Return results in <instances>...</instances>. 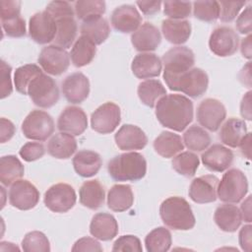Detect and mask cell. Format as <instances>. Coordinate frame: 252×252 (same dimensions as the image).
Segmentation results:
<instances>
[{"label":"cell","instance_id":"obj_1","mask_svg":"<svg viewBox=\"0 0 252 252\" xmlns=\"http://www.w3.org/2000/svg\"><path fill=\"white\" fill-rule=\"evenodd\" d=\"M193 102L185 95L170 94L160 97L156 104L158 122L173 131H183L193 120Z\"/></svg>","mask_w":252,"mask_h":252},{"label":"cell","instance_id":"obj_2","mask_svg":"<svg viewBox=\"0 0 252 252\" xmlns=\"http://www.w3.org/2000/svg\"><path fill=\"white\" fill-rule=\"evenodd\" d=\"M107 170L115 181H138L147 173V161L140 153L130 152L114 157L108 161Z\"/></svg>","mask_w":252,"mask_h":252},{"label":"cell","instance_id":"obj_3","mask_svg":"<svg viewBox=\"0 0 252 252\" xmlns=\"http://www.w3.org/2000/svg\"><path fill=\"white\" fill-rule=\"evenodd\" d=\"M159 215L163 223L174 230H189L196 223L191 206L179 196L165 199L160 204Z\"/></svg>","mask_w":252,"mask_h":252},{"label":"cell","instance_id":"obj_4","mask_svg":"<svg viewBox=\"0 0 252 252\" xmlns=\"http://www.w3.org/2000/svg\"><path fill=\"white\" fill-rule=\"evenodd\" d=\"M163 79L169 90L182 92L193 98L202 96L209 86V77L200 68H192L177 76L163 75Z\"/></svg>","mask_w":252,"mask_h":252},{"label":"cell","instance_id":"obj_5","mask_svg":"<svg viewBox=\"0 0 252 252\" xmlns=\"http://www.w3.org/2000/svg\"><path fill=\"white\" fill-rule=\"evenodd\" d=\"M248 192L245 174L237 168L228 169L219 181L217 196L224 203H239Z\"/></svg>","mask_w":252,"mask_h":252},{"label":"cell","instance_id":"obj_6","mask_svg":"<svg viewBox=\"0 0 252 252\" xmlns=\"http://www.w3.org/2000/svg\"><path fill=\"white\" fill-rule=\"evenodd\" d=\"M32 102L41 108H49L59 100V89L56 82L45 74L35 77L28 88Z\"/></svg>","mask_w":252,"mask_h":252},{"label":"cell","instance_id":"obj_7","mask_svg":"<svg viewBox=\"0 0 252 252\" xmlns=\"http://www.w3.org/2000/svg\"><path fill=\"white\" fill-rule=\"evenodd\" d=\"M22 132L30 140L45 141L54 132L53 118L46 111L32 110L23 121Z\"/></svg>","mask_w":252,"mask_h":252},{"label":"cell","instance_id":"obj_8","mask_svg":"<svg viewBox=\"0 0 252 252\" xmlns=\"http://www.w3.org/2000/svg\"><path fill=\"white\" fill-rule=\"evenodd\" d=\"M163 75L177 76L192 69L195 64L194 52L186 46H175L167 50L162 58Z\"/></svg>","mask_w":252,"mask_h":252},{"label":"cell","instance_id":"obj_9","mask_svg":"<svg viewBox=\"0 0 252 252\" xmlns=\"http://www.w3.org/2000/svg\"><path fill=\"white\" fill-rule=\"evenodd\" d=\"M76 192L67 183H57L44 193L43 202L46 208L54 213H66L76 204Z\"/></svg>","mask_w":252,"mask_h":252},{"label":"cell","instance_id":"obj_10","mask_svg":"<svg viewBox=\"0 0 252 252\" xmlns=\"http://www.w3.org/2000/svg\"><path fill=\"white\" fill-rule=\"evenodd\" d=\"M120 121V107L111 101L98 106L91 116V126L93 130L100 134H109L113 132Z\"/></svg>","mask_w":252,"mask_h":252},{"label":"cell","instance_id":"obj_11","mask_svg":"<svg viewBox=\"0 0 252 252\" xmlns=\"http://www.w3.org/2000/svg\"><path fill=\"white\" fill-rule=\"evenodd\" d=\"M37 60L42 70L53 76L63 74L70 65L69 53L66 49L55 44L43 47Z\"/></svg>","mask_w":252,"mask_h":252},{"label":"cell","instance_id":"obj_12","mask_svg":"<svg viewBox=\"0 0 252 252\" xmlns=\"http://www.w3.org/2000/svg\"><path fill=\"white\" fill-rule=\"evenodd\" d=\"M226 110L222 102L216 98H206L197 108V120L204 128L216 132L224 121Z\"/></svg>","mask_w":252,"mask_h":252},{"label":"cell","instance_id":"obj_13","mask_svg":"<svg viewBox=\"0 0 252 252\" xmlns=\"http://www.w3.org/2000/svg\"><path fill=\"white\" fill-rule=\"evenodd\" d=\"M39 200V192L36 187L26 179H19L11 185L9 190L10 204L21 211L34 208Z\"/></svg>","mask_w":252,"mask_h":252},{"label":"cell","instance_id":"obj_14","mask_svg":"<svg viewBox=\"0 0 252 252\" xmlns=\"http://www.w3.org/2000/svg\"><path fill=\"white\" fill-rule=\"evenodd\" d=\"M56 31V22L46 11L35 13L30 19L29 34L36 43L46 44L53 41Z\"/></svg>","mask_w":252,"mask_h":252},{"label":"cell","instance_id":"obj_15","mask_svg":"<svg viewBox=\"0 0 252 252\" xmlns=\"http://www.w3.org/2000/svg\"><path fill=\"white\" fill-rule=\"evenodd\" d=\"M239 43L238 34L229 27H219L215 29L209 39L211 51L220 57H226L237 51Z\"/></svg>","mask_w":252,"mask_h":252},{"label":"cell","instance_id":"obj_16","mask_svg":"<svg viewBox=\"0 0 252 252\" xmlns=\"http://www.w3.org/2000/svg\"><path fill=\"white\" fill-rule=\"evenodd\" d=\"M88 127V117L83 108L70 105L64 108L57 120V128L60 132L72 136H80Z\"/></svg>","mask_w":252,"mask_h":252},{"label":"cell","instance_id":"obj_17","mask_svg":"<svg viewBox=\"0 0 252 252\" xmlns=\"http://www.w3.org/2000/svg\"><path fill=\"white\" fill-rule=\"evenodd\" d=\"M219 178L212 174L202 175L193 179L189 187L190 199L198 204L212 203L217 200Z\"/></svg>","mask_w":252,"mask_h":252},{"label":"cell","instance_id":"obj_18","mask_svg":"<svg viewBox=\"0 0 252 252\" xmlns=\"http://www.w3.org/2000/svg\"><path fill=\"white\" fill-rule=\"evenodd\" d=\"M110 22L114 30L123 33L136 32L142 24V16L133 5H121L111 14Z\"/></svg>","mask_w":252,"mask_h":252},{"label":"cell","instance_id":"obj_19","mask_svg":"<svg viewBox=\"0 0 252 252\" xmlns=\"http://www.w3.org/2000/svg\"><path fill=\"white\" fill-rule=\"evenodd\" d=\"M61 88L65 98L71 103L83 102L90 94L89 79L81 72L67 76L62 82Z\"/></svg>","mask_w":252,"mask_h":252},{"label":"cell","instance_id":"obj_20","mask_svg":"<svg viewBox=\"0 0 252 252\" xmlns=\"http://www.w3.org/2000/svg\"><path fill=\"white\" fill-rule=\"evenodd\" d=\"M116 146L122 151L142 150L148 144V137L138 126L124 124L114 136Z\"/></svg>","mask_w":252,"mask_h":252},{"label":"cell","instance_id":"obj_21","mask_svg":"<svg viewBox=\"0 0 252 252\" xmlns=\"http://www.w3.org/2000/svg\"><path fill=\"white\" fill-rule=\"evenodd\" d=\"M201 159L209 170L222 172L232 164L233 153L220 144H215L202 154Z\"/></svg>","mask_w":252,"mask_h":252},{"label":"cell","instance_id":"obj_22","mask_svg":"<svg viewBox=\"0 0 252 252\" xmlns=\"http://www.w3.org/2000/svg\"><path fill=\"white\" fill-rule=\"evenodd\" d=\"M131 42L138 51H154L160 44L161 35L156 26L147 22L132 33Z\"/></svg>","mask_w":252,"mask_h":252},{"label":"cell","instance_id":"obj_23","mask_svg":"<svg viewBox=\"0 0 252 252\" xmlns=\"http://www.w3.org/2000/svg\"><path fill=\"white\" fill-rule=\"evenodd\" d=\"M162 68L161 60L154 53H140L136 55L131 64V70L138 79H151L158 77Z\"/></svg>","mask_w":252,"mask_h":252},{"label":"cell","instance_id":"obj_24","mask_svg":"<svg viewBox=\"0 0 252 252\" xmlns=\"http://www.w3.org/2000/svg\"><path fill=\"white\" fill-rule=\"evenodd\" d=\"M90 232L94 238L99 240H111L118 233L117 220L108 213H97L92 219Z\"/></svg>","mask_w":252,"mask_h":252},{"label":"cell","instance_id":"obj_25","mask_svg":"<svg viewBox=\"0 0 252 252\" xmlns=\"http://www.w3.org/2000/svg\"><path fill=\"white\" fill-rule=\"evenodd\" d=\"M75 171L82 177H92L95 175L102 164L99 154L90 150L79 151L73 158Z\"/></svg>","mask_w":252,"mask_h":252},{"label":"cell","instance_id":"obj_26","mask_svg":"<svg viewBox=\"0 0 252 252\" xmlns=\"http://www.w3.org/2000/svg\"><path fill=\"white\" fill-rule=\"evenodd\" d=\"M217 225L225 232H234L240 226L242 218L240 210L231 203L220 205L214 214Z\"/></svg>","mask_w":252,"mask_h":252},{"label":"cell","instance_id":"obj_27","mask_svg":"<svg viewBox=\"0 0 252 252\" xmlns=\"http://www.w3.org/2000/svg\"><path fill=\"white\" fill-rule=\"evenodd\" d=\"M77 150V142L74 136L61 132L53 135L47 144L50 156L59 159L71 158Z\"/></svg>","mask_w":252,"mask_h":252},{"label":"cell","instance_id":"obj_28","mask_svg":"<svg viewBox=\"0 0 252 252\" xmlns=\"http://www.w3.org/2000/svg\"><path fill=\"white\" fill-rule=\"evenodd\" d=\"M80 203L91 210L100 208L104 203L105 192L98 180L85 181L79 191Z\"/></svg>","mask_w":252,"mask_h":252},{"label":"cell","instance_id":"obj_29","mask_svg":"<svg viewBox=\"0 0 252 252\" xmlns=\"http://www.w3.org/2000/svg\"><path fill=\"white\" fill-rule=\"evenodd\" d=\"M161 32L170 43L183 44L191 35V25L187 20L166 19L162 21Z\"/></svg>","mask_w":252,"mask_h":252},{"label":"cell","instance_id":"obj_30","mask_svg":"<svg viewBox=\"0 0 252 252\" xmlns=\"http://www.w3.org/2000/svg\"><path fill=\"white\" fill-rule=\"evenodd\" d=\"M134 202L132 188L128 184H115L107 194V206L113 212H124L129 210Z\"/></svg>","mask_w":252,"mask_h":252},{"label":"cell","instance_id":"obj_31","mask_svg":"<svg viewBox=\"0 0 252 252\" xmlns=\"http://www.w3.org/2000/svg\"><path fill=\"white\" fill-rule=\"evenodd\" d=\"M54 20L56 22L57 28L56 35L53 40L54 44L64 49L69 48L76 39L78 32V26L74 16L68 15Z\"/></svg>","mask_w":252,"mask_h":252},{"label":"cell","instance_id":"obj_32","mask_svg":"<svg viewBox=\"0 0 252 252\" xmlns=\"http://www.w3.org/2000/svg\"><path fill=\"white\" fill-rule=\"evenodd\" d=\"M247 133L245 122L241 119L231 117L227 119L221 126L220 139L224 145L231 148H236L239 146Z\"/></svg>","mask_w":252,"mask_h":252},{"label":"cell","instance_id":"obj_33","mask_svg":"<svg viewBox=\"0 0 252 252\" xmlns=\"http://www.w3.org/2000/svg\"><path fill=\"white\" fill-rule=\"evenodd\" d=\"M153 146L155 151L165 158L176 156L184 149V144L181 137L169 131L161 132L155 139Z\"/></svg>","mask_w":252,"mask_h":252},{"label":"cell","instance_id":"obj_34","mask_svg":"<svg viewBox=\"0 0 252 252\" xmlns=\"http://www.w3.org/2000/svg\"><path fill=\"white\" fill-rule=\"evenodd\" d=\"M95 53V44L87 36L81 35L74 42L70 52V57L74 66L84 67L93 61Z\"/></svg>","mask_w":252,"mask_h":252},{"label":"cell","instance_id":"obj_35","mask_svg":"<svg viewBox=\"0 0 252 252\" xmlns=\"http://www.w3.org/2000/svg\"><path fill=\"white\" fill-rule=\"evenodd\" d=\"M82 35L90 38L95 45L104 42L110 33V27L108 22L102 18H93L84 21L80 28Z\"/></svg>","mask_w":252,"mask_h":252},{"label":"cell","instance_id":"obj_36","mask_svg":"<svg viewBox=\"0 0 252 252\" xmlns=\"http://www.w3.org/2000/svg\"><path fill=\"white\" fill-rule=\"evenodd\" d=\"M25 167L21 160L13 155L0 158V181L4 186H10L23 177Z\"/></svg>","mask_w":252,"mask_h":252},{"label":"cell","instance_id":"obj_37","mask_svg":"<svg viewBox=\"0 0 252 252\" xmlns=\"http://www.w3.org/2000/svg\"><path fill=\"white\" fill-rule=\"evenodd\" d=\"M140 100L149 107H155L158 100L166 94V90L158 80H146L138 86Z\"/></svg>","mask_w":252,"mask_h":252},{"label":"cell","instance_id":"obj_38","mask_svg":"<svg viewBox=\"0 0 252 252\" xmlns=\"http://www.w3.org/2000/svg\"><path fill=\"white\" fill-rule=\"evenodd\" d=\"M172 243L170 231L158 226L150 231L145 238V245L148 252H165L170 249Z\"/></svg>","mask_w":252,"mask_h":252},{"label":"cell","instance_id":"obj_39","mask_svg":"<svg viewBox=\"0 0 252 252\" xmlns=\"http://www.w3.org/2000/svg\"><path fill=\"white\" fill-rule=\"evenodd\" d=\"M211 136L200 126L192 125L183 134V143L194 152H202L211 144Z\"/></svg>","mask_w":252,"mask_h":252},{"label":"cell","instance_id":"obj_40","mask_svg":"<svg viewBox=\"0 0 252 252\" xmlns=\"http://www.w3.org/2000/svg\"><path fill=\"white\" fill-rule=\"evenodd\" d=\"M172 168L185 177H192L195 175L200 159L198 156L191 152H181L172 159Z\"/></svg>","mask_w":252,"mask_h":252},{"label":"cell","instance_id":"obj_41","mask_svg":"<svg viewBox=\"0 0 252 252\" xmlns=\"http://www.w3.org/2000/svg\"><path fill=\"white\" fill-rule=\"evenodd\" d=\"M75 14L84 21L101 17L105 12V2L101 0H79L74 3Z\"/></svg>","mask_w":252,"mask_h":252},{"label":"cell","instance_id":"obj_42","mask_svg":"<svg viewBox=\"0 0 252 252\" xmlns=\"http://www.w3.org/2000/svg\"><path fill=\"white\" fill-rule=\"evenodd\" d=\"M40 74H42V71L35 64H26L17 68L14 74L16 90L22 94H28V88L31 82Z\"/></svg>","mask_w":252,"mask_h":252},{"label":"cell","instance_id":"obj_43","mask_svg":"<svg viewBox=\"0 0 252 252\" xmlns=\"http://www.w3.org/2000/svg\"><path fill=\"white\" fill-rule=\"evenodd\" d=\"M22 249L25 252H49L50 243L43 232L33 230L25 235L22 241Z\"/></svg>","mask_w":252,"mask_h":252},{"label":"cell","instance_id":"obj_44","mask_svg":"<svg viewBox=\"0 0 252 252\" xmlns=\"http://www.w3.org/2000/svg\"><path fill=\"white\" fill-rule=\"evenodd\" d=\"M193 13L200 21L214 22L220 17V4L218 1H196L193 2Z\"/></svg>","mask_w":252,"mask_h":252},{"label":"cell","instance_id":"obj_45","mask_svg":"<svg viewBox=\"0 0 252 252\" xmlns=\"http://www.w3.org/2000/svg\"><path fill=\"white\" fill-rule=\"evenodd\" d=\"M191 5L187 1H164L163 13L172 20H183L190 16Z\"/></svg>","mask_w":252,"mask_h":252},{"label":"cell","instance_id":"obj_46","mask_svg":"<svg viewBox=\"0 0 252 252\" xmlns=\"http://www.w3.org/2000/svg\"><path fill=\"white\" fill-rule=\"evenodd\" d=\"M1 24L5 34L10 37H22L26 34V23L21 15L1 19Z\"/></svg>","mask_w":252,"mask_h":252},{"label":"cell","instance_id":"obj_47","mask_svg":"<svg viewBox=\"0 0 252 252\" xmlns=\"http://www.w3.org/2000/svg\"><path fill=\"white\" fill-rule=\"evenodd\" d=\"M112 251H114V252H118V251L142 252L143 247H142L140 239L137 236L127 234V235H122V236L118 237L114 241Z\"/></svg>","mask_w":252,"mask_h":252},{"label":"cell","instance_id":"obj_48","mask_svg":"<svg viewBox=\"0 0 252 252\" xmlns=\"http://www.w3.org/2000/svg\"><path fill=\"white\" fill-rule=\"evenodd\" d=\"M220 4V19L223 23H229L233 21L239 11L242 9V7L246 4L244 1H236V2H231V1H220L219 2Z\"/></svg>","mask_w":252,"mask_h":252},{"label":"cell","instance_id":"obj_49","mask_svg":"<svg viewBox=\"0 0 252 252\" xmlns=\"http://www.w3.org/2000/svg\"><path fill=\"white\" fill-rule=\"evenodd\" d=\"M45 153L44 147L38 142H28L20 150V157L26 161H34L43 157Z\"/></svg>","mask_w":252,"mask_h":252},{"label":"cell","instance_id":"obj_50","mask_svg":"<svg viewBox=\"0 0 252 252\" xmlns=\"http://www.w3.org/2000/svg\"><path fill=\"white\" fill-rule=\"evenodd\" d=\"M0 75H1V82H0V96L1 98H5L10 95L13 92L12 80H11V72L12 67L6 63L4 60H1L0 64Z\"/></svg>","mask_w":252,"mask_h":252},{"label":"cell","instance_id":"obj_51","mask_svg":"<svg viewBox=\"0 0 252 252\" xmlns=\"http://www.w3.org/2000/svg\"><path fill=\"white\" fill-rule=\"evenodd\" d=\"M45 11L48 14H50L53 19H57L68 15L74 16L75 14L71 4L66 1H52L46 6Z\"/></svg>","mask_w":252,"mask_h":252},{"label":"cell","instance_id":"obj_52","mask_svg":"<svg viewBox=\"0 0 252 252\" xmlns=\"http://www.w3.org/2000/svg\"><path fill=\"white\" fill-rule=\"evenodd\" d=\"M102 250L103 249L100 243L92 237H82L78 239L72 247L73 252H81V251L101 252Z\"/></svg>","mask_w":252,"mask_h":252},{"label":"cell","instance_id":"obj_53","mask_svg":"<svg viewBox=\"0 0 252 252\" xmlns=\"http://www.w3.org/2000/svg\"><path fill=\"white\" fill-rule=\"evenodd\" d=\"M21 2L15 0H1L0 1V16L1 19L20 16Z\"/></svg>","mask_w":252,"mask_h":252},{"label":"cell","instance_id":"obj_54","mask_svg":"<svg viewBox=\"0 0 252 252\" xmlns=\"http://www.w3.org/2000/svg\"><path fill=\"white\" fill-rule=\"evenodd\" d=\"M236 29L240 33H251V6H247L236 20Z\"/></svg>","mask_w":252,"mask_h":252},{"label":"cell","instance_id":"obj_55","mask_svg":"<svg viewBox=\"0 0 252 252\" xmlns=\"http://www.w3.org/2000/svg\"><path fill=\"white\" fill-rule=\"evenodd\" d=\"M16 127L12 121L2 117L0 119V141L1 143L8 142L15 134Z\"/></svg>","mask_w":252,"mask_h":252},{"label":"cell","instance_id":"obj_56","mask_svg":"<svg viewBox=\"0 0 252 252\" xmlns=\"http://www.w3.org/2000/svg\"><path fill=\"white\" fill-rule=\"evenodd\" d=\"M251 229L252 226L251 224H246L244 225L240 231H239V235H238V241H239V245L241 247L242 250L249 252L251 251V245H252V236H251Z\"/></svg>","mask_w":252,"mask_h":252},{"label":"cell","instance_id":"obj_57","mask_svg":"<svg viewBox=\"0 0 252 252\" xmlns=\"http://www.w3.org/2000/svg\"><path fill=\"white\" fill-rule=\"evenodd\" d=\"M136 4L143 14L151 16L158 13L162 4L161 1H137Z\"/></svg>","mask_w":252,"mask_h":252},{"label":"cell","instance_id":"obj_58","mask_svg":"<svg viewBox=\"0 0 252 252\" xmlns=\"http://www.w3.org/2000/svg\"><path fill=\"white\" fill-rule=\"evenodd\" d=\"M251 91L247 92L243 95L240 103L241 116L247 120H251Z\"/></svg>","mask_w":252,"mask_h":252},{"label":"cell","instance_id":"obj_59","mask_svg":"<svg viewBox=\"0 0 252 252\" xmlns=\"http://www.w3.org/2000/svg\"><path fill=\"white\" fill-rule=\"evenodd\" d=\"M241 213V218L246 222H251L252 217H251V196H248L246 200L241 204V208L239 209Z\"/></svg>","mask_w":252,"mask_h":252},{"label":"cell","instance_id":"obj_60","mask_svg":"<svg viewBox=\"0 0 252 252\" xmlns=\"http://www.w3.org/2000/svg\"><path fill=\"white\" fill-rule=\"evenodd\" d=\"M251 39H252V35L251 33L248 34L245 38L242 39L241 41V45H240V50H241V54L243 55V57L250 59L252 56V48H251Z\"/></svg>","mask_w":252,"mask_h":252},{"label":"cell","instance_id":"obj_61","mask_svg":"<svg viewBox=\"0 0 252 252\" xmlns=\"http://www.w3.org/2000/svg\"><path fill=\"white\" fill-rule=\"evenodd\" d=\"M241 153L247 158H250V150H251V133H247L246 136L243 138L241 143L239 144Z\"/></svg>","mask_w":252,"mask_h":252},{"label":"cell","instance_id":"obj_62","mask_svg":"<svg viewBox=\"0 0 252 252\" xmlns=\"http://www.w3.org/2000/svg\"><path fill=\"white\" fill-rule=\"evenodd\" d=\"M0 250L2 251H10V250H17L19 251L20 249L14 245V243H11V242H5V241H2L0 243Z\"/></svg>","mask_w":252,"mask_h":252}]
</instances>
